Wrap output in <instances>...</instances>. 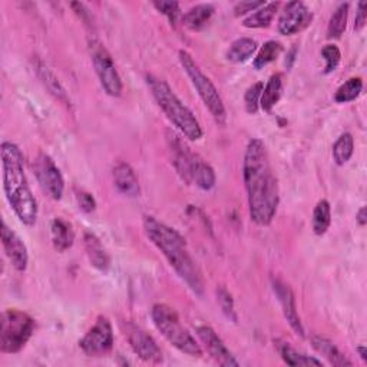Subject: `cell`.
<instances>
[{
  "label": "cell",
  "instance_id": "10",
  "mask_svg": "<svg viewBox=\"0 0 367 367\" xmlns=\"http://www.w3.org/2000/svg\"><path fill=\"white\" fill-rule=\"evenodd\" d=\"M33 169L42 190L52 200L59 201L63 197L65 179L60 169L53 162V160L49 155L41 153L33 162Z\"/></svg>",
  "mask_w": 367,
  "mask_h": 367
},
{
  "label": "cell",
  "instance_id": "17",
  "mask_svg": "<svg viewBox=\"0 0 367 367\" xmlns=\"http://www.w3.org/2000/svg\"><path fill=\"white\" fill-rule=\"evenodd\" d=\"M112 179L117 190L129 198H136L141 194V188H139V181L138 176L135 174V171L132 169V167L127 162H120L118 165H115L114 171H112Z\"/></svg>",
  "mask_w": 367,
  "mask_h": 367
},
{
  "label": "cell",
  "instance_id": "15",
  "mask_svg": "<svg viewBox=\"0 0 367 367\" xmlns=\"http://www.w3.org/2000/svg\"><path fill=\"white\" fill-rule=\"evenodd\" d=\"M271 285H273L274 295L283 309V314H284L287 323L290 324V327L292 330H295L296 335H299L300 337H304V327H303L302 318L297 313L296 297H295V292H292L291 287L280 278H273Z\"/></svg>",
  "mask_w": 367,
  "mask_h": 367
},
{
  "label": "cell",
  "instance_id": "31",
  "mask_svg": "<svg viewBox=\"0 0 367 367\" xmlns=\"http://www.w3.org/2000/svg\"><path fill=\"white\" fill-rule=\"evenodd\" d=\"M281 52H283V45H281L280 42H277V41H269V42H266V44L262 46L260 52L257 53V56L254 58L252 66H254L255 69H263L264 66H267V65H270L271 62H274V60L280 56Z\"/></svg>",
  "mask_w": 367,
  "mask_h": 367
},
{
  "label": "cell",
  "instance_id": "4",
  "mask_svg": "<svg viewBox=\"0 0 367 367\" xmlns=\"http://www.w3.org/2000/svg\"><path fill=\"white\" fill-rule=\"evenodd\" d=\"M146 84H148V88L158 106L162 109V112L184 136L190 141H198L202 138V128L198 120L165 81L154 75H148L146 77Z\"/></svg>",
  "mask_w": 367,
  "mask_h": 367
},
{
  "label": "cell",
  "instance_id": "11",
  "mask_svg": "<svg viewBox=\"0 0 367 367\" xmlns=\"http://www.w3.org/2000/svg\"><path fill=\"white\" fill-rule=\"evenodd\" d=\"M122 328L131 349L139 359L148 363L162 361V352L151 335H148L143 328L131 321L124 323Z\"/></svg>",
  "mask_w": 367,
  "mask_h": 367
},
{
  "label": "cell",
  "instance_id": "30",
  "mask_svg": "<svg viewBox=\"0 0 367 367\" xmlns=\"http://www.w3.org/2000/svg\"><path fill=\"white\" fill-rule=\"evenodd\" d=\"M354 151V139L353 135L346 132L337 138V141L333 145V160L335 162L342 167L347 164L353 155Z\"/></svg>",
  "mask_w": 367,
  "mask_h": 367
},
{
  "label": "cell",
  "instance_id": "2",
  "mask_svg": "<svg viewBox=\"0 0 367 367\" xmlns=\"http://www.w3.org/2000/svg\"><path fill=\"white\" fill-rule=\"evenodd\" d=\"M143 230L146 237L162 252L178 277L190 287L194 295L201 297L204 295V278L184 237L151 215L143 217Z\"/></svg>",
  "mask_w": 367,
  "mask_h": 367
},
{
  "label": "cell",
  "instance_id": "33",
  "mask_svg": "<svg viewBox=\"0 0 367 367\" xmlns=\"http://www.w3.org/2000/svg\"><path fill=\"white\" fill-rule=\"evenodd\" d=\"M217 300L219 304V309H221L223 314L233 323L238 321V316L236 311V306H234V299L231 292L224 287V285H219L217 288Z\"/></svg>",
  "mask_w": 367,
  "mask_h": 367
},
{
  "label": "cell",
  "instance_id": "27",
  "mask_svg": "<svg viewBox=\"0 0 367 367\" xmlns=\"http://www.w3.org/2000/svg\"><path fill=\"white\" fill-rule=\"evenodd\" d=\"M257 49V42L251 38H240L234 41L227 51V60L233 63H243L248 60Z\"/></svg>",
  "mask_w": 367,
  "mask_h": 367
},
{
  "label": "cell",
  "instance_id": "24",
  "mask_svg": "<svg viewBox=\"0 0 367 367\" xmlns=\"http://www.w3.org/2000/svg\"><path fill=\"white\" fill-rule=\"evenodd\" d=\"M277 347H278V353H280L281 359L288 366H295V367H299V366H323L321 360L311 357V356H307V354L296 350L295 347H291L285 342H278Z\"/></svg>",
  "mask_w": 367,
  "mask_h": 367
},
{
  "label": "cell",
  "instance_id": "1",
  "mask_svg": "<svg viewBox=\"0 0 367 367\" xmlns=\"http://www.w3.org/2000/svg\"><path fill=\"white\" fill-rule=\"evenodd\" d=\"M243 176L251 221L262 227L271 224L280 204V188L266 145L259 138H252L247 145Z\"/></svg>",
  "mask_w": 367,
  "mask_h": 367
},
{
  "label": "cell",
  "instance_id": "19",
  "mask_svg": "<svg viewBox=\"0 0 367 367\" xmlns=\"http://www.w3.org/2000/svg\"><path fill=\"white\" fill-rule=\"evenodd\" d=\"M311 345H313L314 350L317 353H320L321 356H324L330 364L339 366V367L353 366V361L349 360L347 356L343 354L332 340H328L321 336H314V337H311Z\"/></svg>",
  "mask_w": 367,
  "mask_h": 367
},
{
  "label": "cell",
  "instance_id": "9",
  "mask_svg": "<svg viewBox=\"0 0 367 367\" xmlns=\"http://www.w3.org/2000/svg\"><path fill=\"white\" fill-rule=\"evenodd\" d=\"M81 350L89 357H102L114 349V330L108 317L99 316L88 333L79 340Z\"/></svg>",
  "mask_w": 367,
  "mask_h": 367
},
{
  "label": "cell",
  "instance_id": "20",
  "mask_svg": "<svg viewBox=\"0 0 367 367\" xmlns=\"http://www.w3.org/2000/svg\"><path fill=\"white\" fill-rule=\"evenodd\" d=\"M51 236L52 244L59 252L69 250L73 245V241H75V231H73L72 224L62 217H58L52 221Z\"/></svg>",
  "mask_w": 367,
  "mask_h": 367
},
{
  "label": "cell",
  "instance_id": "25",
  "mask_svg": "<svg viewBox=\"0 0 367 367\" xmlns=\"http://www.w3.org/2000/svg\"><path fill=\"white\" fill-rule=\"evenodd\" d=\"M191 184H194V186H197L202 191H210L215 186V172L212 167L208 162H205L201 157L194 167Z\"/></svg>",
  "mask_w": 367,
  "mask_h": 367
},
{
  "label": "cell",
  "instance_id": "14",
  "mask_svg": "<svg viewBox=\"0 0 367 367\" xmlns=\"http://www.w3.org/2000/svg\"><path fill=\"white\" fill-rule=\"evenodd\" d=\"M197 336L204 345L207 353L219 364L226 367H237L240 366V361L234 357V354L230 352V349L226 346V343L221 340L215 330L210 326H198L197 327Z\"/></svg>",
  "mask_w": 367,
  "mask_h": 367
},
{
  "label": "cell",
  "instance_id": "7",
  "mask_svg": "<svg viewBox=\"0 0 367 367\" xmlns=\"http://www.w3.org/2000/svg\"><path fill=\"white\" fill-rule=\"evenodd\" d=\"M36 323L25 311L9 309L2 313L0 321V350L2 353H19L34 333Z\"/></svg>",
  "mask_w": 367,
  "mask_h": 367
},
{
  "label": "cell",
  "instance_id": "6",
  "mask_svg": "<svg viewBox=\"0 0 367 367\" xmlns=\"http://www.w3.org/2000/svg\"><path fill=\"white\" fill-rule=\"evenodd\" d=\"M179 63L184 67V70H186L193 86L197 89L201 101L207 106L214 121L218 125L224 127L227 124V111L221 95L218 94L215 85L207 75H204L200 66L195 63L194 58L187 51H179Z\"/></svg>",
  "mask_w": 367,
  "mask_h": 367
},
{
  "label": "cell",
  "instance_id": "8",
  "mask_svg": "<svg viewBox=\"0 0 367 367\" xmlns=\"http://www.w3.org/2000/svg\"><path fill=\"white\" fill-rule=\"evenodd\" d=\"M89 53H91L94 69L96 72V77L103 91L109 96H114V98L121 96L124 86L111 53L108 52V49L98 39L89 41Z\"/></svg>",
  "mask_w": 367,
  "mask_h": 367
},
{
  "label": "cell",
  "instance_id": "28",
  "mask_svg": "<svg viewBox=\"0 0 367 367\" xmlns=\"http://www.w3.org/2000/svg\"><path fill=\"white\" fill-rule=\"evenodd\" d=\"M349 4H342L337 6V9L333 12L332 18H330L328 26H327V38L328 39H339L346 30L347 26V18H349Z\"/></svg>",
  "mask_w": 367,
  "mask_h": 367
},
{
  "label": "cell",
  "instance_id": "22",
  "mask_svg": "<svg viewBox=\"0 0 367 367\" xmlns=\"http://www.w3.org/2000/svg\"><path fill=\"white\" fill-rule=\"evenodd\" d=\"M280 8L278 2H273V4H266L262 8H259L257 11H254L248 18H245L243 20V26L248 27V29H263V27H269L277 13Z\"/></svg>",
  "mask_w": 367,
  "mask_h": 367
},
{
  "label": "cell",
  "instance_id": "13",
  "mask_svg": "<svg viewBox=\"0 0 367 367\" xmlns=\"http://www.w3.org/2000/svg\"><path fill=\"white\" fill-rule=\"evenodd\" d=\"M313 20V13L303 4L296 0V2H288L278 18V32L284 36L296 34L304 30Z\"/></svg>",
  "mask_w": 367,
  "mask_h": 367
},
{
  "label": "cell",
  "instance_id": "21",
  "mask_svg": "<svg viewBox=\"0 0 367 367\" xmlns=\"http://www.w3.org/2000/svg\"><path fill=\"white\" fill-rule=\"evenodd\" d=\"M283 75L281 73H274L267 81L266 86L263 88L260 106L264 112H271L273 108L278 103L281 94H283Z\"/></svg>",
  "mask_w": 367,
  "mask_h": 367
},
{
  "label": "cell",
  "instance_id": "26",
  "mask_svg": "<svg viewBox=\"0 0 367 367\" xmlns=\"http://www.w3.org/2000/svg\"><path fill=\"white\" fill-rule=\"evenodd\" d=\"M313 231L316 236H324L332 224V207L327 200H320L313 211Z\"/></svg>",
  "mask_w": 367,
  "mask_h": 367
},
{
  "label": "cell",
  "instance_id": "3",
  "mask_svg": "<svg viewBox=\"0 0 367 367\" xmlns=\"http://www.w3.org/2000/svg\"><path fill=\"white\" fill-rule=\"evenodd\" d=\"M0 155H2L4 191L6 200L19 221L32 227L38 219V202L25 174L22 151L16 143L5 141L0 145Z\"/></svg>",
  "mask_w": 367,
  "mask_h": 367
},
{
  "label": "cell",
  "instance_id": "23",
  "mask_svg": "<svg viewBox=\"0 0 367 367\" xmlns=\"http://www.w3.org/2000/svg\"><path fill=\"white\" fill-rule=\"evenodd\" d=\"M214 6L210 4H201L194 8H191L187 13H184L181 20L182 25L191 29V30H200L207 25V22L214 15Z\"/></svg>",
  "mask_w": 367,
  "mask_h": 367
},
{
  "label": "cell",
  "instance_id": "41",
  "mask_svg": "<svg viewBox=\"0 0 367 367\" xmlns=\"http://www.w3.org/2000/svg\"><path fill=\"white\" fill-rule=\"evenodd\" d=\"M356 221L360 227H364L367 224V214H366V207H361L357 214H356Z\"/></svg>",
  "mask_w": 367,
  "mask_h": 367
},
{
  "label": "cell",
  "instance_id": "34",
  "mask_svg": "<svg viewBox=\"0 0 367 367\" xmlns=\"http://www.w3.org/2000/svg\"><path fill=\"white\" fill-rule=\"evenodd\" d=\"M263 88H264L263 82H257L247 89L245 96H244V102H245V109H247L248 114L254 115V114H257V111H259Z\"/></svg>",
  "mask_w": 367,
  "mask_h": 367
},
{
  "label": "cell",
  "instance_id": "12",
  "mask_svg": "<svg viewBox=\"0 0 367 367\" xmlns=\"http://www.w3.org/2000/svg\"><path fill=\"white\" fill-rule=\"evenodd\" d=\"M167 143L171 154V162L178 175L182 178V181L191 184L193 171L197 161L200 160V155L193 153L186 141H182V138L172 131L167 132Z\"/></svg>",
  "mask_w": 367,
  "mask_h": 367
},
{
  "label": "cell",
  "instance_id": "32",
  "mask_svg": "<svg viewBox=\"0 0 367 367\" xmlns=\"http://www.w3.org/2000/svg\"><path fill=\"white\" fill-rule=\"evenodd\" d=\"M363 91V81L361 78H350L346 81L335 94V101L337 103H349L359 98Z\"/></svg>",
  "mask_w": 367,
  "mask_h": 367
},
{
  "label": "cell",
  "instance_id": "18",
  "mask_svg": "<svg viewBox=\"0 0 367 367\" xmlns=\"http://www.w3.org/2000/svg\"><path fill=\"white\" fill-rule=\"evenodd\" d=\"M84 241L91 264L99 271H106L111 266V259H109V254L106 252L101 240L92 233H85Z\"/></svg>",
  "mask_w": 367,
  "mask_h": 367
},
{
  "label": "cell",
  "instance_id": "38",
  "mask_svg": "<svg viewBox=\"0 0 367 367\" xmlns=\"http://www.w3.org/2000/svg\"><path fill=\"white\" fill-rule=\"evenodd\" d=\"M263 5H266V2H241V4L236 5L234 12H236V16H243L248 12L257 11L259 8H262Z\"/></svg>",
  "mask_w": 367,
  "mask_h": 367
},
{
  "label": "cell",
  "instance_id": "29",
  "mask_svg": "<svg viewBox=\"0 0 367 367\" xmlns=\"http://www.w3.org/2000/svg\"><path fill=\"white\" fill-rule=\"evenodd\" d=\"M36 70H38V75L39 78L42 79V82L45 84V86L49 89V92L58 98L59 101L67 103V96H66V92L63 89V86L60 85L59 79L55 77V73L42 62H38V65H36Z\"/></svg>",
  "mask_w": 367,
  "mask_h": 367
},
{
  "label": "cell",
  "instance_id": "36",
  "mask_svg": "<svg viewBox=\"0 0 367 367\" xmlns=\"http://www.w3.org/2000/svg\"><path fill=\"white\" fill-rule=\"evenodd\" d=\"M154 6L160 13H162L168 18V20L172 26H175L178 23L179 18H182L181 11H179V4H176V2H154Z\"/></svg>",
  "mask_w": 367,
  "mask_h": 367
},
{
  "label": "cell",
  "instance_id": "16",
  "mask_svg": "<svg viewBox=\"0 0 367 367\" xmlns=\"http://www.w3.org/2000/svg\"><path fill=\"white\" fill-rule=\"evenodd\" d=\"M2 244L13 269L19 273L26 271L29 264V254L22 238L8 227V224L2 223Z\"/></svg>",
  "mask_w": 367,
  "mask_h": 367
},
{
  "label": "cell",
  "instance_id": "39",
  "mask_svg": "<svg viewBox=\"0 0 367 367\" xmlns=\"http://www.w3.org/2000/svg\"><path fill=\"white\" fill-rule=\"evenodd\" d=\"M367 4L366 2H359L357 5V12H356V19H354V30H361L366 25V15H367Z\"/></svg>",
  "mask_w": 367,
  "mask_h": 367
},
{
  "label": "cell",
  "instance_id": "42",
  "mask_svg": "<svg viewBox=\"0 0 367 367\" xmlns=\"http://www.w3.org/2000/svg\"><path fill=\"white\" fill-rule=\"evenodd\" d=\"M357 352L360 353V357L363 359V361H367V352H366V347H364V346H360V347H357Z\"/></svg>",
  "mask_w": 367,
  "mask_h": 367
},
{
  "label": "cell",
  "instance_id": "40",
  "mask_svg": "<svg viewBox=\"0 0 367 367\" xmlns=\"http://www.w3.org/2000/svg\"><path fill=\"white\" fill-rule=\"evenodd\" d=\"M296 58H297V48L295 46V48H291L287 53V58H285V67L287 69L292 67V65H295V62H296Z\"/></svg>",
  "mask_w": 367,
  "mask_h": 367
},
{
  "label": "cell",
  "instance_id": "5",
  "mask_svg": "<svg viewBox=\"0 0 367 367\" xmlns=\"http://www.w3.org/2000/svg\"><path fill=\"white\" fill-rule=\"evenodd\" d=\"M151 318L165 340L181 353H186L191 357L202 356V349L188 330L182 326L176 311L172 307L161 303L155 304L151 310Z\"/></svg>",
  "mask_w": 367,
  "mask_h": 367
},
{
  "label": "cell",
  "instance_id": "35",
  "mask_svg": "<svg viewBox=\"0 0 367 367\" xmlns=\"http://www.w3.org/2000/svg\"><path fill=\"white\" fill-rule=\"evenodd\" d=\"M321 56L326 60L324 73H332L337 69L340 60H342V52L336 45H326L321 49Z\"/></svg>",
  "mask_w": 367,
  "mask_h": 367
},
{
  "label": "cell",
  "instance_id": "37",
  "mask_svg": "<svg viewBox=\"0 0 367 367\" xmlns=\"http://www.w3.org/2000/svg\"><path fill=\"white\" fill-rule=\"evenodd\" d=\"M77 200H78V205L79 208L84 211V212H94L95 208H96V201L94 198L92 194L89 193H85V191H81L78 193L77 195Z\"/></svg>",
  "mask_w": 367,
  "mask_h": 367
}]
</instances>
